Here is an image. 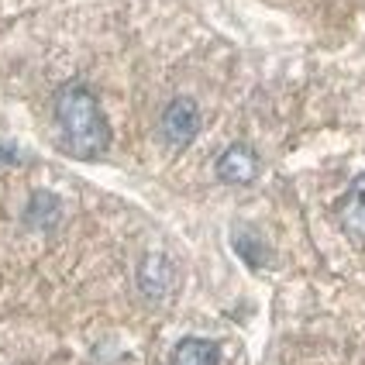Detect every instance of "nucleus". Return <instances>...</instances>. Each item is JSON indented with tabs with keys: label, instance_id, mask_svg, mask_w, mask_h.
I'll return each mask as SVG.
<instances>
[{
	"label": "nucleus",
	"instance_id": "nucleus-1",
	"mask_svg": "<svg viewBox=\"0 0 365 365\" xmlns=\"http://www.w3.org/2000/svg\"><path fill=\"white\" fill-rule=\"evenodd\" d=\"M56 121L62 128V138L66 148L76 155V159H101L110 145V128L103 118L97 97L90 93V86L83 83H66L56 90Z\"/></svg>",
	"mask_w": 365,
	"mask_h": 365
},
{
	"label": "nucleus",
	"instance_id": "nucleus-2",
	"mask_svg": "<svg viewBox=\"0 0 365 365\" xmlns=\"http://www.w3.org/2000/svg\"><path fill=\"white\" fill-rule=\"evenodd\" d=\"M159 131H163L169 148H186V145L197 138V131H200V107L190 101V97H176L163 110Z\"/></svg>",
	"mask_w": 365,
	"mask_h": 365
},
{
	"label": "nucleus",
	"instance_id": "nucleus-3",
	"mask_svg": "<svg viewBox=\"0 0 365 365\" xmlns=\"http://www.w3.org/2000/svg\"><path fill=\"white\" fill-rule=\"evenodd\" d=\"M259 176V155L255 148L248 145H227L221 155H217V180L227 186H248Z\"/></svg>",
	"mask_w": 365,
	"mask_h": 365
},
{
	"label": "nucleus",
	"instance_id": "nucleus-4",
	"mask_svg": "<svg viewBox=\"0 0 365 365\" xmlns=\"http://www.w3.org/2000/svg\"><path fill=\"white\" fill-rule=\"evenodd\" d=\"M138 286L148 300H165L176 289V265L165 255H145L138 265Z\"/></svg>",
	"mask_w": 365,
	"mask_h": 365
},
{
	"label": "nucleus",
	"instance_id": "nucleus-5",
	"mask_svg": "<svg viewBox=\"0 0 365 365\" xmlns=\"http://www.w3.org/2000/svg\"><path fill=\"white\" fill-rule=\"evenodd\" d=\"M338 221L345 227V235H351L355 242H365V176H355V182L348 186L345 200L338 207Z\"/></svg>",
	"mask_w": 365,
	"mask_h": 365
},
{
	"label": "nucleus",
	"instance_id": "nucleus-6",
	"mask_svg": "<svg viewBox=\"0 0 365 365\" xmlns=\"http://www.w3.org/2000/svg\"><path fill=\"white\" fill-rule=\"evenodd\" d=\"M62 217V203L56 193H48V190H38V193H31V200L24 207V224L28 227H35V231H48V227H56Z\"/></svg>",
	"mask_w": 365,
	"mask_h": 365
},
{
	"label": "nucleus",
	"instance_id": "nucleus-7",
	"mask_svg": "<svg viewBox=\"0 0 365 365\" xmlns=\"http://www.w3.org/2000/svg\"><path fill=\"white\" fill-rule=\"evenodd\" d=\"M173 365H217V345L207 338H182L173 348Z\"/></svg>",
	"mask_w": 365,
	"mask_h": 365
},
{
	"label": "nucleus",
	"instance_id": "nucleus-8",
	"mask_svg": "<svg viewBox=\"0 0 365 365\" xmlns=\"http://www.w3.org/2000/svg\"><path fill=\"white\" fill-rule=\"evenodd\" d=\"M235 252L242 255L245 262L252 265V269H259V265H265V259H269V252H265L262 242H255V238H248V235H238L235 238Z\"/></svg>",
	"mask_w": 365,
	"mask_h": 365
}]
</instances>
